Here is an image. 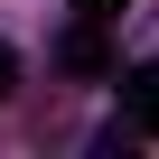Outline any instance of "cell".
Masks as SVG:
<instances>
[{
	"instance_id": "obj_1",
	"label": "cell",
	"mask_w": 159,
	"mask_h": 159,
	"mask_svg": "<svg viewBox=\"0 0 159 159\" xmlns=\"http://www.w3.org/2000/svg\"><path fill=\"white\" fill-rule=\"evenodd\" d=\"M122 112H131L140 140H159V66H131L122 75Z\"/></svg>"
},
{
	"instance_id": "obj_2",
	"label": "cell",
	"mask_w": 159,
	"mask_h": 159,
	"mask_svg": "<svg viewBox=\"0 0 159 159\" xmlns=\"http://www.w3.org/2000/svg\"><path fill=\"white\" fill-rule=\"evenodd\" d=\"M75 75H112V47H103V19H75L66 28V47H56Z\"/></svg>"
},
{
	"instance_id": "obj_3",
	"label": "cell",
	"mask_w": 159,
	"mask_h": 159,
	"mask_svg": "<svg viewBox=\"0 0 159 159\" xmlns=\"http://www.w3.org/2000/svg\"><path fill=\"white\" fill-rule=\"evenodd\" d=\"M122 10H131V0H75V19H103V28H112Z\"/></svg>"
},
{
	"instance_id": "obj_4",
	"label": "cell",
	"mask_w": 159,
	"mask_h": 159,
	"mask_svg": "<svg viewBox=\"0 0 159 159\" xmlns=\"http://www.w3.org/2000/svg\"><path fill=\"white\" fill-rule=\"evenodd\" d=\"M19 94V47H0V103Z\"/></svg>"
}]
</instances>
